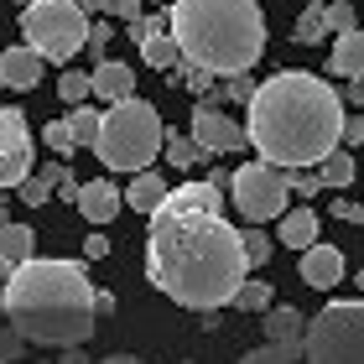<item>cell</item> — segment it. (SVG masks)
I'll return each mask as SVG.
<instances>
[{
  "mask_svg": "<svg viewBox=\"0 0 364 364\" xmlns=\"http://www.w3.org/2000/svg\"><path fill=\"white\" fill-rule=\"evenodd\" d=\"M250 250L245 229H235L219 208H193L177 193L151 213V240H146V276L156 291H167L177 307L208 312L235 302L245 287Z\"/></svg>",
  "mask_w": 364,
  "mask_h": 364,
  "instance_id": "1",
  "label": "cell"
},
{
  "mask_svg": "<svg viewBox=\"0 0 364 364\" xmlns=\"http://www.w3.org/2000/svg\"><path fill=\"white\" fill-rule=\"evenodd\" d=\"M250 146L276 167H323L343 146V99L307 68L266 78L250 99Z\"/></svg>",
  "mask_w": 364,
  "mask_h": 364,
  "instance_id": "2",
  "label": "cell"
},
{
  "mask_svg": "<svg viewBox=\"0 0 364 364\" xmlns=\"http://www.w3.org/2000/svg\"><path fill=\"white\" fill-rule=\"evenodd\" d=\"M6 318L42 349H78L99 323V291L73 260H37L16 266L6 281Z\"/></svg>",
  "mask_w": 364,
  "mask_h": 364,
  "instance_id": "3",
  "label": "cell"
},
{
  "mask_svg": "<svg viewBox=\"0 0 364 364\" xmlns=\"http://www.w3.org/2000/svg\"><path fill=\"white\" fill-rule=\"evenodd\" d=\"M167 16L182 58L219 78L250 73L266 53V16L255 0H172Z\"/></svg>",
  "mask_w": 364,
  "mask_h": 364,
  "instance_id": "4",
  "label": "cell"
},
{
  "mask_svg": "<svg viewBox=\"0 0 364 364\" xmlns=\"http://www.w3.org/2000/svg\"><path fill=\"white\" fill-rule=\"evenodd\" d=\"M167 151V125L161 114L146 105V99H120V105L105 109V125H99V141H94V156L114 172H146L151 161Z\"/></svg>",
  "mask_w": 364,
  "mask_h": 364,
  "instance_id": "5",
  "label": "cell"
},
{
  "mask_svg": "<svg viewBox=\"0 0 364 364\" xmlns=\"http://www.w3.org/2000/svg\"><path fill=\"white\" fill-rule=\"evenodd\" d=\"M89 11L84 0H31L21 11V37L37 47L47 63H68L89 47Z\"/></svg>",
  "mask_w": 364,
  "mask_h": 364,
  "instance_id": "6",
  "label": "cell"
},
{
  "mask_svg": "<svg viewBox=\"0 0 364 364\" xmlns=\"http://www.w3.org/2000/svg\"><path fill=\"white\" fill-rule=\"evenodd\" d=\"M307 364H364V302H328L307 323Z\"/></svg>",
  "mask_w": 364,
  "mask_h": 364,
  "instance_id": "7",
  "label": "cell"
},
{
  "mask_svg": "<svg viewBox=\"0 0 364 364\" xmlns=\"http://www.w3.org/2000/svg\"><path fill=\"white\" fill-rule=\"evenodd\" d=\"M229 193H235V208L245 224H271L287 213L291 203V172L276 167V161H245V167H235V182H229Z\"/></svg>",
  "mask_w": 364,
  "mask_h": 364,
  "instance_id": "8",
  "label": "cell"
},
{
  "mask_svg": "<svg viewBox=\"0 0 364 364\" xmlns=\"http://www.w3.org/2000/svg\"><path fill=\"white\" fill-rule=\"evenodd\" d=\"M188 130L203 141L208 156H229V151H240V146H250V125H235L219 109V99H198L193 114H188Z\"/></svg>",
  "mask_w": 364,
  "mask_h": 364,
  "instance_id": "9",
  "label": "cell"
},
{
  "mask_svg": "<svg viewBox=\"0 0 364 364\" xmlns=\"http://www.w3.org/2000/svg\"><path fill=\"white\" fill-rule=\"evenodd\" d=\"M31 130H26V114L0 105V188H21L31 177Z\"/></svg>",
  "mask_w": 364,
  "mask_h": 364,
  "instance_id": "10",
  "label": "cell"
},
{
  "mask_svg": "<svg viewBox=\"0 0 364 364\" xmlns=\"http://www.w3.org/2000/svg\"><path fill=\"white\" fill-rule=\"evenodd\" d=\"M296 276L307 281L312 291H328V287H338L343 281V250L338 245H312V250H302V260H296Z\"/></svg>",
  "mask_w": 364,
  "mask_h": 364,
  "instance_id": "11",
  "label": "cell"
},
{
  "mask_svg": "<svg viewBox=\"0 0 364 364\" xmlns=\"http://www.w3.org/2000/svg\"><path fill=\"white\" fill-rule=\"evenodd\" d=\"M42 63H47V58H42L31 42H26V47H6V53H0V73H6V84H11V89H21V94H26V89H37V84H42Z\"/></svg>",
  "mask_w": 364,
  "mask_h": 364,
  "instance_id": "12",
  "label": "cell"
},
{
  "mask_svg": "<svg viewBox=\"0 0 364 364\" xmlns=\"http://www.w3.org/2000/svg\"><path fill=\"white\" fill-rule=\"evenodd\" d=\"M31 250H37V235H31L26 224H0V287L16 276V266H26L31 260Z\"/></svg>",
  "mask_w": 364,
  "mask_h": 364,
  "instance_id": "13",
  "label": "cell"
},
{
  "mask_svg": "<svg viewBox=\"0 0 364 364\" xmlns=\"http://www.w3.org/2000/svg\"><path fill=\"white\" fill-rule=\"evenodd\" d=\"M94 94L105 99V105H120V99L136 94V68L120 58H99V68H94Z\"/></svg>",
  "mask_w": 364,
  "mask_h": 364,
  "instance_id": "14",
  "label": "cell"
},
{
  "mask_svg": "<svg viewBox=\"0 0 364 364\" xmlns=\"http://www.w3.org/2000/svg\"><path fill=\"white\" fill-rule=\"evenodd\" d=\"M120 208H125V193L114 188V182H105V177L84 182V193H78V213H84L89 224H109Z\"/></svg>",
  "mask_w": 364,
  "mask_h": 364,
  "instance_id": "15",
  "label": "cell"
},
{
  "mask_svg": "<svg viewBox=\"0 0 364 364\" xmlns=\"http://www.w3.org/2000/svg\"><path fill=\"white\" fill-rule=\"evenodd\" d=\"M266 343H287V349L302 354V349H307V318H302L296 307H287V302L271 307V312H266Z\"/></svg>",
  "mask_w": 364,
  "mask_h": 364,
  "instance_id": "16",
  "label": "cell"
},
{
  "mask_svg": "<svg viewBox=\"0 0 364 364\" xmlns=\"http://www.w3.org/2000/svg\"><path fill=\"white\" fill-rule=\"evenodd\" d=\"M167 193H172V188L161 182V172L146 167V172H136V182L125 188V208H136V213H146V219H151V213L167 203Z\"/></svg>",
  "mask_w": 364,
  "mask_h": 364,
  "instance_id": "17",
  "label": "cell"
},
{
  "mask_svg": "<svg viewBox=\"0 0 364 364\" xmlns=\"http://www.w3.org/2000/svg\"><path fill=\"white\" fill-rule=\"evenodd\" d=\"M276 235H281V245H291V250H312V245H318V213L312 208H287Z\"/></svg>",
  "mask_w": 364,
  "mask_h": 364,
  "instance_id": "18",
  "label": "cell"
},
{
  "mask_svg": "<svg viewBox=\"0 0 364 364\" xmlns=\"http://www.w3.org/2000/svg\"><path fill=\"white\" fill-rule=\"evenodd\" d=\"M328 68H333L338 78H364V26H354V31H343V37H338Z\"/></svg>",
  "mask_w": 364,
  "mask_h": 364,
  "instance_id": "19",
  "label": "cell"
},
{
  "mask_svg": "<svg viewBox=\"0 0 364 364\" xmlns=\"http://www.w3.org/2000/svg\"><path fill=\"white\" fill-rule=\"evenodd\" d=\"M141 47V58L146 63H151V68H177V63H182V42L172 37V31H156V37H146V42H136Z\"/></svg>",
  "mask_w": 364,
  "mask_h": 364,
  "instance_id": "20",
  "label": "cell"
},
{
  "mask_svg": "<svg viewBox=\"0 0 364 364\" xmlns=\"http://www.w3.org/2000/svg\"><path fill=\"white\" fill-rule=\"evenodd\" d=\"M354 167H359V161H354V146H338V151L318 167V177H323V188L338 193V188H349V182H354Z\"/></svg>",
  "mask_w": 364,
  "mask_h": 364,
  "instance_id": "21",
  "label": "cell"
},
{
  "mask_svg": "<svg viewBox=\"0 0 364 364\" xmlns=\"http://www.w3.org/2000/svg\"><path fill=\"white\" fill-rule=\"evenodd\" d=\"M328 6H307L302 16H296V26H291V42H302V47H318L328 37Z\"/></svg>",
  "mask_w": 364,
  "mask_h": 364,
  "instance_id": "22",
  "label": "cell"
},
{
  "mask_svg": "<svg viewBox=\"0 0 364 364\" xmlns=\"http://www.w3.org/2000/svg\"><path fill=\"white\" fill-rule=\"evenodd\" d=\"M161 156H167L172 167H182V172H188V167H198V161H203L208 151H203V141H198L193 130H188V136H167V151H161Z\"/></svg>",
  "mask_w": 364,
  "mask_h": 364,
  "instance_id": "23",
  "label": "cell"
},
{
  "mask_svg": "<svg viewBox=\"0 0 364 364\" xmlns=\"http://www.w3.org/2000/svg\"><path fill=\"white\" fill-rule=\"evenodd\" d=\"M68 125H73L78 146H89V151H94V141H99V125H105V114H99V109H89V105H73Z\"/></svg>",
  "mask_w": 364,
  "mask_h": 364,
  "instance_id": "24",
  "label": "cell"
},
{
  "mask_svg": "<svg viewBox=\"0 0 364 364\" xmlns=\"http://www.w3.org/2000/svg\"><path fill=\"white\" fill-rule=\"evenodd\" d=\"M172 73H177V78H172V84H188L193 94H203V99L213 94V78H219V73H208V68H198V63H188V58H182V63H177V68H172Z\"/></svg>",
  "mask_w": 364,
  "mask_h": 364,
  "instance_id": "25",
  "label": "cell"
},
{
  "mask_svg": "<svg viewBox=\"0 0 364 364\" xmlns=\"http://www.w3.org/2000/svg\"><path fill=\"white\" fill-rule=\"evenodd\" d=\"M240 312H271V281H245L240 296H235Z\"/></svg>",
  "mask_w": 364,
  "mask_h": 364,
  "instance_id": "26",
  "label": "cell"
},
{
  "mask_svg": "<svg viewBox=\"0 0 364 364\" xmlns=\"http://www.w3.org/2000/svg\"><path fill=\"white\" fill-rule=\"evenodd\" d=\"M58 94H63V105H84V99L94 94V73H73L68 68L58 78Z\"/></svg>",
  "mask_w": 364,
  "mask_h": 364,
  "instance_id": "27",
  "label": "cell"
},
{
  "mask_svg": "<svg viewBox=\"0 0 364 364\" xmlns=\"http://www.w3.org/2000/svg\"><path fill=\"white\" fill-rule=\"evenodd\" d=\"M42 136H47V146H53V151H58L63 161H68V156L78 151V136H73V125H68V120H47Z\"/></svg>",
  "mask_w": 364,
  "mask_h": 364,
  "instance_id": "28",
  "label": "cell"
},
{
  "mask_svg": "<svg viewBox=\"0 0 364 364\" xmlns=\"http://www.w3.org/2000/svg\"><path fill=\"white\" fill-rule=\"evenodd\" d=\"M21 349H26V333H21V328H16L11 318H0V364L21 359Z\"/></svg>",
  "mask_w": 364,
  "mask_h": 364,
  "instance_id": "29",
  "label": "cell"
},
{
  "mask_svg": "<svg viewBox=\"0 0 364 364\" xmlns=\"http://www.w3.org/2000/svg\"><path fill=\"white\" fill-rule=\"evenodd\" d=\"M296 359H302V354L287 349V343H266V349H250L240 364H296Z\"/></svg>",
  "mask_w": 364,
  "mask_h": 364,
  "instance_id": "30",
  "label": "cell"
},
{
  "mask_svg": "<svg viewBox=\"0 0 364 364\" xmlns=\"http://www.w3.org/2000/svg\"><path fill=\"white\" fill-rule=\"evenodd\" d=\"M245 250H250V266H266V260H271V235L260 224H250V229H245Z\"/></svg>",
  "mask_w": 364,
  "mask_h": 364,
  "instance_id": "31",
  "label": "cell"
},
{
  "mask_svg": "<svg viewBox=\"0 0 364 364\" xmlns=\"http://www.w3.org/2000/svg\"><path fill=\"white\" fill-rule=\"evenodd\" d=\"M53 193H58V188H53V182H47L42 172H31V177L21 182V203H31V208H42V203H47Z\"/></svg>",
  "mask_w": 364,
  "mask_h": 364,
  "instance_id": "32",
  "label": "cell"
},
{
  "mask_svg": "<svg viewBox=\"0 0 364 364\" xmlns=\"http://www.w3.org/2000/svg\"><path fill=\"white\" fill-rule=\"evenodd\" d=\"M328 26H333L338 37L359 26V21H354V6H349V0H328Z\"/></svg>",
  "mask_w": 364,
  "mask_h": 364,
  "instance_id": "33",
  "label": "cell"
},
{
  "mask_svg": "<svg viewBox=\"0 0 364 364\" xmlns=\"http://www.w3.org/2000/svg\"><path fill=\"white\" fill-rule=\"evenodd\" d=\"M255 89H260V84H250V78H245V73L224 78V99H235V105H250V99H255Z\"/></svg>",
  "mask_w": 364,
  "mask_h": 364,
  "instance_id": "34",
  "label": "cell"
},
{
  "mask_svg": "<svg viewBox=\"0 0 364 364\" xmlns=\"http://www.w3.org/2000/svg\"><path fill=\"white\" fill-rule=\"evenodd\" d=\"M333 219H343V224H364V203H354V198H338V203H333Z\"/></svg>",
  "mask_w": 364,
  "mask_h": 364,
  "instance_id": "35",
  "label": "cell"
},
{
  "mask_svg": "<svg viewBox=\"0 0 364 364\" xmlns=\"http://www.w3.org/2000/svg\"><path fill=\"white\" fill-rule=\"evenodd\" d=\"M109 37H114V31H109L105 21H99V26L89 31V53H94V58H105V47H109Z\"/></svg>",
  "mask_w": 364,
  "mask_h": 364,
  "instance_id": "36",
  "label": "cell"
},
{
  "mask_svg": "<svg viewBox=\"0 0 364 364\" xmlns=\"http://www.w3.org/2000/svg\"><path fill=\"white\" fill-rule=\"evenodd\" d=\"M109 16H120V21H141V0H114Z\"/></svg>",
  "mask_w": 364,
  "mask_h": 364,
  "instance_id": "37",
  "label": "cell"
},
{
  "mask_svg": "<svg viewBox=\"0 0 364 364\" xmlns=\"http://www.w3.org/2000/svg\"><path fill=\"white\" fill-rule=\"evenodd\" d=\"M84 255H89V260H105V255H109V240H105V235H89V240H84Z\"/></svg>",
  "mask_w": 364,
  "mask_h": 364,
  "instance_id": "38",
  "label": "cell"
},
{
  "mask_svg": "<svg viewBox=\"0 0 364 364\" xmlns=\"http://www.w3.org/2000/svg\"><path fill=\"white\" fill-rule=\"evenodd\" d=\"M58 193H63V198H73V203H78V193H84V182H78L73 172H63V182H58Z\"/></svg>",
  "mask_w": 364,
  "mask_h": 364,
  "instance_id": "39",
  "label": "cell"
},
{
  "mask_svg": "<svg viewBox=\"0 0 364 364\" xmlns=\"http://www.w3.org/2000/svg\"><path fill=\"white\" fill-rule=\"evenodd\" d=\"M364 141V120H343V146H359Z\"/></svg>",
  "mask_w": 364,
  "mask_h": 364,
  "instance_id": "40",
  "label": "cell"
},
{
  "mask_svg": "<svg viewBox=\"0 0 364 364\" xmlns=\"http://www.w3.org/2000/svg\"><path fill=\"white\" fill-rule=\"evenodd\" d=\"M349 105L364 109V78H349Z\"/></svg>",
  "mask_w": 364,
  "mask_h": 364,
  "instance_id": "41",
  "label": "cell"
},
{
  "mask_svg": "<svg viewBox=\"0 0 364 364\" xmlns=\"http://www.w3.org/2000/svg\"><path fill=\"white\" fill-rule=\"evenodd\" d=\"M58 364H89V359H84V343H78V349H63V359H58Z\"/></svg>",
  "mask_w": 364,
  "mask_h": 364,
  "instance_id": "42",
  "label": "cell"
},
{
  "mask_svg": "<svg viewBox=\"0 0 364 364\" xmlns=\"http://www.w3.org/2000/svg\"><path fill=\"white\" fill-rule=\"evenodd\" d=\"M99 364H146V359H136V354H109V359H99Z\"/></svg>",
  "mask_w": 364,
  "mask_h": 364,
  "instance_id": "43",
  "label": "cell"
},
{
  "mask_svg": "<svg viewBox=\"0 0 364 364\" xmlns=\"http://www.w3.org/2000/svg\"><path fill=\"white\" fill-rule=\"evenodd\" d=\"M0 318H6V287H0Z\"/></svg>",
  "mask_w": 364,
  "mask_h": 364,
  "instance_id": "44",
  "label": "cell"
},
{
  "mask_svg": "<svg viewBox=\"0 0 364 364\" xmlns=\"http://www.w3.org/2000/svg\"><path fill=\"white\" fill-rule=\"evenodd\" d=\"M0 89H11V84H6V73H0Z\"/></svg>",
  "mask_w": 364,
  "mask_h": 364,
  "instance_id": "45",
  "label": "cell"
},
{
  "mask_svg": "<svg viewBox=\"0 0 364 364\" xmlns=\"http://www.w3.org/2000/svg\"><path fill=\"white\" fill-rule=\"evenodd\" d=\"M16 6H21V11H26V6H31V0H16Z\"/></svg>",
  "mask_w": 364,
  "mask_h": 364,
  "instance_id": "46",
  "label": "cell"
},
{
  "mask_svg": "<svg viewBox=\"0 0 364 364\" xmlns=\"http://www.w3.org/2000/svg\"><path fill=\"white\" fill-rule=\"evenodd\" d=\"M156 6H172V0H156Z\"/></svg>",
  "mask_w": 364,
  "mask_h": 364,
  "instance_id": "47",
  "label": "cell"
},
{
  "mask_svg": "<svg viewBox=\"0 0 364 364\" xmlns=\"http://www.w3.org/2000/svg\"><path fill=\"white\" fill-rule=\"evenodd\" d=\"M182 364H198V359H182Z\"/></svg>",
  "mask_w": 364,
  "mask_h": 364,
  "instance_id": "48",
  "label": "cell"
}]
</instances>
